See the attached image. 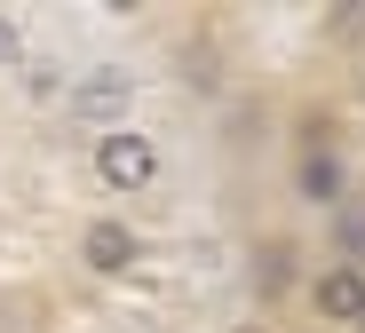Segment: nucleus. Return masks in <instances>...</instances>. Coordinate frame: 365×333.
<instances>
[{"label": "nucleus", "mask_w": 365, "mask_h": 333, "mask_svg": "<svg viewBox=\"0 0 365 333\" xmlns=\"http://www.w3.org/2000/svg\"><path fill=\"white\" fill-rule=\"evenodd\" d=\"M88 167H96V183H103L111 198H143V190H159L167 151H159L151 127H135V119H128V127H103V135H96Z\"/></svg>", "instance_id": "f257e3e1"}, {"label": "nucleus", "mask_w": 365, "mask_h": 333, "mask_svg": "<svg viewBox=\"0 0 365 333\" xmlns=\"http://www.w3.org/2000/svg\"><path fill=\"white\" fill-rule=\"evenodd\" d=\"M135 63H88V72L64 88V111L80 119V127H96V135H103V127H128V103H135Z\"/></svg>", "instance_id": "f03ea898"}, {"label": "nucleus", "mask_w": 365, "mask_h": 333, "mask_svg": "<svg viewBox=\"0 0 365 333\" xmlns=\"http://www.w3.org/2000/svg\"><path fill=\"white\" fill-rule=\"evenodd\" d=\"M310 302H318L326 325L365 333V270H357V262H334V270H318V278H310Z\"/></svg>", "instance_id": "7ed1b4c3"}, {"label": "nucleus", "mask_w": 365, "mask_h": 333, "mask_svg": "<svg viewBox=\"0 0 365 333\" xmlns=\"http://www.w3.org/2000/svg\"><path fill=\"white\" fill-rule=\"evenodd\" d=\"M16 63H24V24L0 9V72H16Z\"/></svg>", "instance_id": "423d86ee"}, {"label": "nucleus", "mask_w": 365, "mask_h": 333, "mask_svg": "<svg viewBox=\"0 0 365 333\" xmlns=\"http://www.w3.org/2000/svg\"><path fill=\"white\" fill-rule=\"evenodd\" d=\"M294 183H302V198H310V207H341V159H334V151H302Z\"/></svg>", "instance_id": "39448f33"}, {"label": "nucleus", "mask_w": 365, "mask_h": 333, "mask_svg": "<svg viewBox=\"0 0 365 333\" xmlns=\"http://www.w3.org/2000/svg\"><path fill=\"white\" fill-rule=\"evenodd\" d=\"M80 262L96 278H128L135 262H143V238L128 230V222H88V238H80Z\"/></svg>", "instance_id": "20e7f679"}]
</instances>
